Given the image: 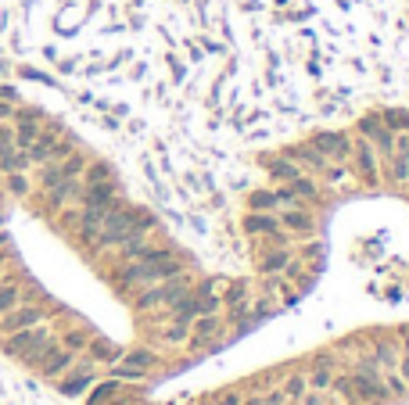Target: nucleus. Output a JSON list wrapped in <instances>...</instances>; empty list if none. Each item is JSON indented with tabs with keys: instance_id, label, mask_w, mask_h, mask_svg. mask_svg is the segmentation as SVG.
I'll return each mask as SVG.
<instances>
[{
	"instance_id": "nucleus-41",
	"label": "nucleus",
	"mask_w": 409,
	"mask_h": 405,
	"mask_svg": "<svg viewBox=\"0 0 409 405\" xmlns=\"http://www.w3.org/2000/svg\"><path fill=\"white\" fill-rule=\"evenodd\" d=\"M244 405H262V398H251V402H244Z\"/></svg>"
},
{
	"instance_id": "nucleus-8",
	"label": "nucleus",
	"mask_w": 409,
	"mask_h": 405,
	"mask_svg": "<svg viewBox=\"0 0 409 405\" xmlns=\"http://www.w3.org/2000/svg\"><path fill=\"white\" fill-rule=\"evenodd\" d=\"M43 319V309H36V305H29V309H11V312H4V330L8 334H15V330H26V327H36Z\"/></svg>"
},
{
	"instance_id": "nucleus-37",
	"label": "nucleus",
	"mask_w": 409,
	"mask_h": 405,
	"mask_svg": "<svg viewBox=\"0 0 409 405\" xmlns=\"http://www.w3.org/2000/svg\"><path fill=\"white\" fill-rule=\"evenodd\" d=\"M219 405H241V395H223Z\"/></svg>"
},
{
	"instance_id": "nucleus-15",
	"label": "nucleus",
	"mask_w": 409,
	"mask_h": 405,
	"mask_svg": "<svg viewBox=\"0 0 409 405\" xmlns=\"http://www.w3.org/2000/svg\"><path fill=\"white\" fill-rule=\"evenodd\" d=\"M280 223H284L287 230H298V233L312 230V216H309V212H301V208H287V212H284V219H280Z\"/></svg>"
},
{
	"instance_id": "nucleus-4",
	"label": "nucleus",
	"mask_w": 409,
	"mask_h": 405,
	"mask_svg": "<svg viewBox=\"0 0 409 405\" xmlns=\"http://www.w3.org/2000/svg\"><path fill=\"white\" fill-rule=\"evenodd\" d=\"M183 291H187V280H180V273H176V276H172V284H165V287H155V291H147V294L140 298V309H155V305H176Z\"/></svg>"
},
{
	"instance_id": "nucleus-9",
	"label": "nucleus",
	"mask_w": 409,
	"mask_h": 405,
	"mask_svg": "<svg viewBox=\"0 0 409 405\" xmlns=\"http://www.w3.org/2000/svg\"><path fill=\"white\" fill-rule=\"evenodd\" d=\"M69 362H72V352H58V348H51L47 355H43V359L36 362V366H40L43 377H58L65 366H69Z\"/></svg>"
},
{
	"instance_id": "nucleus-22",
	"label": "nucleus",
	"mask_w": 409,
	"mask_h": 405,
	"mask_svg": "<svg viewBox=\"0 0 409 405\" xmlns=\"http://www.w3.org/2000/svg\"><path fill=\"white\" fill-rule=\"evenodd\" d=\"M215 334V319L212 316H205L201 323H198V334H194V345H205V341Z\"/></svg>"
},
{
	"instance_id": "nucleus-6",
	"label": "nucleus",
	"mask_w": 409,
	"mask_h": 405,
	"mask_svg": "<svg viewBox=\"0 0 409 405\" xmlns=\"http://www.w3.org/2000/svg\"><path fill=\"white\" fill-rule=\"evenodd\" d=\"M312 147H316V151L323 155V158H334V162H341V158H349V151H352V147H349V140H344L341 133H319L316 140H312Z\"/></svg>"
},
{
	"instance_id": "nucleus-20",
	"label": "nucleus",
	"mask_w": 409,
	"mask_h": 405,
	"mask_svg": "<svg viewBox=\"0 0 409 405\" xmlns=\"http://www.w3.org/2000/svg\"><path fill=\"white\" fill-rule=\"evenodd\" d=\"M18 305V287L15 284H0V316L11 312Z\"/></svg>"
},
{
	"instance_id": "nucleus-26",
	"label": "nucleus",
	"mask_w": 409,
	"mask_h": 405,
	"mask_svg": "<svg viewBox=\"0 0 409 405\" xmlns=\"http://www.w3.org/2000/svg\"><path fill=\"white\" fill-rule=\"evenodd\" d=\"M284 395H291V398H301V395H306V380H301V377H291Z\"/></svg>"
},
{
	"instance_id": "nucleus-5",
	"label": "nucleus",
	"mask_w": 409,
	"mask_h": 405,
	"mask_svg": "<svg viewBox=\"0 0 409 405\" xmlns=\"http://www.w3.org/2000/svg\"><path fill=\"white\" fill-rule=\"evenodd\" d=\"M83 173V158L79 155H65V162H58V165H47V173H43V187H54V183H61V180H76Z\"/></svg>"
},
{
	"instance_id": "nucleus-25",
	"label": "nucleus",
	"mask_w": 409,
	"mask_h": 405,
	"mask_svg": "<svg viewBox=\"0 0 409 405\" xmlns=\"http://www.w3.org/2000/svg\"><path fill=\"white\" fill-rule=\"evenodd\" d=\"M287 262H291V255H287V251H276V255H266V262H262V266L273 273V269H284Z\"/></svg>"
},
{
	"instance_id": "nucleus-31",
	"label": "nucleus",
	"mask_w": 409,
	"mask_h": 405,
	"mask_svg": "<svg viewBox=\"0 0 409 405\" xmlns=\"http://www.w3.org/2000/svg\"><path fill=\"white\" fill-rule=\"evenodd\" d=\"M101 180H112V176H108L104 165H94V169H90V183H101Z\"/></svg>"
},
{
	"instance_id": "nucleus-2",
	"label": "nucleus",
	"mask_w": 409,
	"mask_h": 405,
	"mask_svg": "<svg viewBox=\"0 0 409 405\" xmlns=\"http://www.w3.org/2000/svg\"><path fill=\"white\" fill-rule=\"evenodd\" d=\"M151 226V219L147 216H140V212H122V208H112L104 216V223H101V230H97V244H119V241H126L129 233H144Z\"/></svg>"
},
{
	"instance_id": "nucleus-29",
	"label": "nucleus",
	"mask_w": 409,
	"mask_h": 405,
	"mask_svg": "<svg viewBox=\"0 0 409 405\" xmlns=\"http://www.w3.org/2000/svg\"><path fill=\"white\" fill-rule=\"evenodd\" d=\"M65 345H69V352H76V348L86 345V337H83V334H69V337H65Z\"/></svg>"
},
{
	"instance_id": "nucleus-35",
	"label": "nucleus",
	"mask_w": 409,
	"mask_h": 405,
	"mask_svg": "<svg viewBox=\"0 0 409 405\" xmlns=\"http://www.w3.org/2000/svg\"><path fill=\"white\" fill-rule=\"evenodd\" d=\"M384 391H392V395H402V380L399 377H387V388Z\"/></svg>"
},
{
	"instance_id": "nucleus-23",
	"label": "nucleus",
	"mask_w": 409,
	"mask_h": 405,
	"mask_svg": "<svg viewBox=\"0 0 409 405\" xmlns=\"http://www.w3.org/2000/svg\"><path fill=\"white\" fill-rule=\"evenodd\" d=\"M115 391H119L115 384H101V388L90 395V405H104V402H112V398H115Z\"/></svg>"
},
{
	"instance_id": "nucleus-14",
	"label": "nucleus",
	"mask_w": 409,
	"mask_h": 405,
	"mask_svg": "<svg viewBox=\"0 0 409 405\" xmlns=\"http://www.w3.org/2000/svg\"><path fill=\"white\" fill-rule=\"evenodd\" d=\"M291 158H298V162H306V165H312V169H327V165H331L327 158H323V155L316 151V147H312V144H301V147H294V151H291Z\"/></svg>"
},
{
	"instance_id": "nucleus-11",
	"label": "nucleus",
	"mask_w": 409,
	"mask_h": 405,
	"mask_svg": "<svg viewBox=\"0 0 409 405\" xmlns=\"http://www.w3.org/2000/svg\"><path fill=\"white\" fill-rule=\"evenodd\" d=\"M387 176H392V183H406L409 180V151H392L387 155Z\"/></svg>"
},
{
	"instance_id": "nucleus-27",
	"label": "nucleus",
	"mask_w": 409,
	"mask_h": 405,
	"mask_svg": "<svg viewBox=\"0 0 409 405\" xmlns=\"http://www.w3.org/2000/svg\"><path fill=\"white\" fill-rule=\"evenodd\" d=\"M11 147H15V133L8 130V126H0V155L11 151Z\"/></svg>"
},
{
	"instance_id": "nucleus-38",
	"label": "nucleus",
	"mask_w": 409,
	"mask_h": 405,
	"mask_svg": "<svg viewBox=\"0 0 409 405\" xmlns=\"http://www.w3.org/2000/svg\"><path fill=\"white\" fill-rule=\"evenodd\" d=\"M8 115H15V108H11L8 101H0V119H8Z\"/></svg>"
},
{
	"instance_id": "nucleus-21",
	"label": "nucleus",
	"mask_w": 409,
	"mask_h": 405,
	"mask_svg": "<svg viewBox=\"0 0 409 405\" xmlns=\"http://www.w3.org/2000/svg\"><path fill=\"white\" fill-rule=\"evenodd\" d=\"M122 366H129V370H147V366H155V355H151V352H133V355H129L126 362H122Z\"/></svg>"
},
{
	"instance_id": "nucleus-3",
	"label": "nucleus",
	"mask_w": 409,
	"mask_h": 405,
	"mask_svg": "<svg viewBox=\"0 0 409 405\" xmlns=\"http://www.w3.org/2000/svg\"><path fill=\"white\" fill-rule=\"evenodd\" d=\"M54 348V341H51V334L47 330H40V327H26V330H15V337L8 341V352L11 355H18V359H26V362H36L43 359Z\"/></svg>"
},
{
	"instance_id": "nucleus-24",
	"label": "nucleus",
	"mask_w": 409,
	"mask_h": 405,
	"mask_svg": "<svg viewBox=\"0 0 409 405\" xmlns=\"http://www.w3.org/2000/svg\"><path fill=\"white\" fill-rule=\"evenodd\" d=\"M384 126H387V130H409V115L406 112H387Z\"/></svg>"
},
{
	"instance_id": "nucleus-33",
	"label": "nucleus",
	"mask_w": 409,
	"mask_h": 405,
	"mask_svg": "<svg viewBox=\"0 0 409 405\" xmlns=\"http://www.w3.org/2000/svg\"><path fill=\"white\" fill-rule=\"evenodd\" d=\"M11 190L15 194H26V180H22L18 173H11Z\"/></svg>"
},
{
	"instance_id": "nucleus-34",
	"label": "nucleus",
	"mask_w": 409,
	"mask_h": 405,
	"mask_svg": "<svg viewBox=\"0 0 409 405\" xmlns=\"http://www.w3.org/2000/svg\"><path fill=\"white\" fill-rule=\"evenodd\" d=\"M284 398H287L284 391H273L269 398H262V405H284Z\"/></svg>"
},
{
	"instance_id": "nucleus-40",
	"label": "nucleus",
	"mask_w": 409,
	"mask_h": 405,
	"mask_svg": "<svg viewBox=\"0 0 409 405\" xmlns=\"http://www.w3.org/2000/svg\"><path fill=\"white\" fill-rule=\"evenodd\" d=\"M306 405H319V398H316V395H309V398H306Z\"/></svg>"
},
{
	"instance_id": "nucleus-7",
	"label": "nucleus",
	"mask_w": 409,
	"mask_h": 405,
	"mask_svg": "<svg viewBox=\"0 0 409 405\" xmlns=\"http://www.w3.org/2000/svg\"><path fill=\"white\" fill-rule=\"evenodd\" d=\"M359 130H362L366 137H370L384 155H392V151H395V133L387 130V126H381L377 119H362V122H359Z\"/></svg>"
},
{
	"instance_id": "nucleus-32",
	"label": "nucleus",
	"mask_w": 409,
	"mask_h": 405,
	"mask_svg": "<svg viewBox=\"0 0 409 405\" xmlns=\"http://www.w3.org/2000/svg\"><path fill=\"white\" fill-rule=\"evenodd\" d=\"M79 388H86V377H79V380H69V384H65V395H76Z\"/></svg>"
},
{
	"instance_id": "nucleus-10",
	"label": "nucleus",
	"mask_w": 409,
	"mask_h": 405,
	"mask_svg": "<svg viewBox=\"0 0 409 405\" xmlns=\"http://www.w3.org/2000/svg\"><path fill=\"white\" fill-rule=\"evenodd\" d=\"M356 165H359V173L366 180L377 176V155H374V147L366 144V140H359V147H356Z\"/></svg>"
},
{
	"instance_id": "nucleus-1",
	"label": "nucleus",
	"mask_w": 409,
	"mask_h": 405,
	"mask_svg": "<svg viewBox=\"0 0 409 405\" xmlns=\"http://www.w3.org/2000/svg\"><path fill=\"white\" fill-rule=\"evenodd\" d=\"M180 273V262L172 259L165 251H144V262L129 266L122 273V284H144V280H172V276Z\"/></svg>"
},
{
	"instance_id": "nucleus-36",
	"label": "nucleus",
	"mask_w": 409,
	"mask_h": 405,
	"mask_svg": "<svg viewBox=\"0 0 409 405\" xmlns=\"http://www.w3.org/2000/svg\"><path fill=\"white\" fill-rule=\"evenodd\" d=\"M94 352H97L101 359H115V348H108V345H94Z\"/></svg>"
},
{
	"instance_id": "nucleus-19",
	"label": "nucleus",
	"mask_w": 409,
	"mask_h": 405,
	"mask_svg": "<svg viewBox=\"0 0 409 405\" xmlns=\"http://www.w3.org/2000/svg\"><path fill=\"white\" fill-rule=\"evenodd\" d=\"M280 205V194H269V190H258V194H251V208L255 212H269Z\"/></svg>"
},
{
	"instance_id": "nucleus-13",
	"label": "nucleus",
	"mask_w": 409,
	"mask_h": 405,
	"mask_svg": "<svg viewBox=\"0 0 409 405\" xmlns=\"http://www.w3.org/2000/svg\"><path fill=\"white\" fill-rule=\"evenodd\" d=\"M26 165H29V151H22V147H11V151L0 155V169L4 173H22Z\"/></svg>"
},
{
	"instance_id": "nucleus-17",
	"label": "nucleus",
	"mask_w": 409,
	"mask_h": 405,
	"mask_svg": "<svg viewBox=\"0 0 409 405\" xmlns=\"http://www.w3.org/2000/svg\"><path fill=\"white\" fill-rule=\"evenodd\" d=\"M269 173H273V180H280V183H291L294 176H301V169L291 165L287 158H276V162L269 165Z\"/></svg>"
},
{
	"instance_id": "nucleus-16",
	"label": "nucleus",
	"mask_w": 409,
	"mask_h": 405,
	"mask_svg": "<svg viewBox=\"0 0 409 405\" xmlns=\"http://www.w3.org/2000/svg\"><path fill=\"white\" fill-rule=\"evenodd\" d=\"M244 230H251V233H273L276 230V219L266 216V212H251V216L244 219Z\"/></svg>"
},
{
	"instance_id": "nucleus-18",
	"label": "nucleus",
	"mask_w": 409,
	"mask_h": 405,
	"mask_svg": "<svg viewBox=\"0 0 409 405\" xmlns=\"http://www.w3.org/2000/svg\"><path fill=\"white\" fill-rule=\"evenodd\" d=\"M72 194H79V183L76 180H61V183L51 187V205H65Z\"/></svg>"
},
{
	"instance_id": "nucleus-12",
	"label": "nucleus",
	"mask_w": 409,
	"mask_h": 405,
	"mask_svg": "<svg viewBox=\"0 0 409 405\" xmlns=\"http://www.w3.org/2000/svg\"><path fill=\"white\" fill-rule=\"evenodd\" d=\"M349 391H359V398L362 402H370V398H381V395H387L381 384H374V377H366V373H359L356 380H352V388Z\"/></svg>"
},
{
	"instance_id": "nucleus-39",
	"label": "nucleus",
	"mask_w": 409,
	"mask_h": 405,
	"mask_svg": "<svg viewBox=\"0 0 409 405\" xmlns=\"http://www.w3.org/2000/svg\"><path fill=\"white\" fill-rule=\"evenodd\" d=\"M402 377H406V380H409V359H406V362H402Z\"/></svg>"
},
{
	"instance_id": "nucleus-42",
	"label": "nucleus",
	"mask_w": 409,
	"mask_h": 405,
	"mask_svg": "<svg viewBox=\"0 0 409 405\" xmlns=\"http://www.w3.org/2000/svg\"><path fill=\"white\" fill-rule=\"evenodd\" d=\"M406 348H409V341H406Z\"/></svg>"
},
{
	"instance_id": "nucleus-30",
	"label": "nucleus",
	"mask_w": 409,
	"mask_h": 405,
	"mask_svg": "<svg viewBox=\"0 0 409 405\" xmlns=\"http://www.w3.org/2000/svg\"><path fill=\"white\" fill-rule=\"evenodd\" d=\"M377 355H381V362H387V366H395V352H392V345H381V348H377Z\"/></svg>"
},
{
	"instance_id": "nucleus-28",
	"label": "nucleus",
	"mask_w": 409,
	"mask_h": 405,
	"mask_svg": "<svg viewBox=\"0 0 409 405\" xmlns=\"http://www.w3.org/2000/svg\"><path fill=\"white\" fill-rule=\"evenodd\" d=\"M312 384H316V388H327V384H331V373H327V366H323V362H319L316 373H312Z\"/></svg>"
}]
</instances>
